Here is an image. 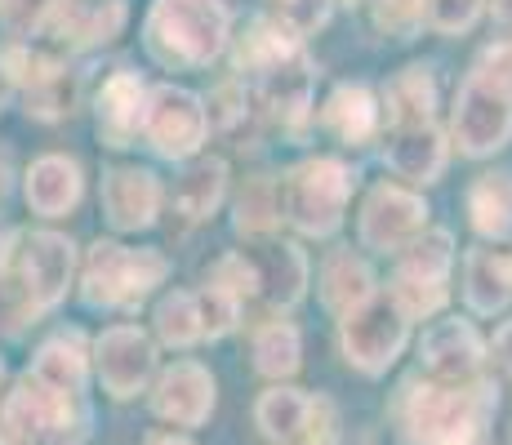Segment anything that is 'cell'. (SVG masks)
I'll list each match as a JSON object with an SVG mask.
<instances>
[{
	"mask_svg": "<svg viewBox=\"0 0 512 445\" xmlns=\"http://www.w3.org/2000/svg\"><path fill=\"white\" fill-rule=\"evenodd\" d=\"M455 143L464 156H495L512 138V45L490 49L477 72H468L455 103Z\"/></svg>",
	"mask_w": 512,
	"mask_h": 445,
	"instance_id": "cell-1",
	"label": "cell"
},
{
	"mask_svg": "<svg viewBox=\"0 0 512 445\" xmlns=\"http://www.w3.org/2000/svg\"><path fill=\"white\" fill-rule=\"evenodd\" d=\"M228 45L223 0H156L147 14V49L165 67H210Z\"/></svg>",
	"mask_w": 512,
	"mask_h": 445,
	"instance_id": "cell-2",
	"label": "cell"
},
{
	"mask_svg": "<svg viewBox=\"0 0 512 445\" xmlns=\"http://www.w3.org/2000/svg\"><path fill=\"white\" fill-rule=\"evenodd\" d=\"M352 196V170L334 156H317L303 161L299 170H290V178L281 183V210L299 232L308 236H330L343 223Z\"/></svg>",
	"mask_w": 512,
	"mask_h": 445,
	"instance_id": "cell-3",
	"label": "cell"
},
{
	"mask_svg": "<svg viewBox=\"0 0 512 445\" xmlns=\"http://www.w3.org/2000/svg\"><path fill=\"white\" fill-rule=\"evenodd\" d=\"M170 263L156 250H130L116 241H94L85 263V299L94 308H134L165 281Z\"/></svg>",
	"mask_w": 512,
	"mask_h": 445,
	"instance_id": "cell-4",
	"label": "cell"
},
{
	"mask_svg": "<svg viewBox=\"0 0 512 445\" xmlns=\"http://www.w3.org/2000/svg\"><path fill=\"white\" fill-rule=\"evenodd\" d=\"M486 419V397L459 383H428L406 401V441L410 445H472Z\"/></svg>",
	"mask_w": 512,
	"mask_h": 445,
	"instance_id": "cell-5",
	"label": "cell"
},
{
	"mask_svg": "<svg viewBox=\"0 0 512 445\" xmlns=\"http://www.w3.org/2000/svg\"><path fill=\"white\" fill-rule=\"evenodd\" d=\"M406 334H410V316L392 303V294L388 299L370 294L366 303L343 312V321H339L343 356H348V365H357V370H366V374L388 370V365L397 361V352L406 348Z\"/></svg>",
	"mask_w": 512,
	"mask_h": 445,
	"instance_id": "cell-6",
	"label": "cell"
},
{
	"mask_svg": "<svg viewBox=\"0 0 512 445\" xmlns=\"http://www.w3.org/2000/svg\"><path fill=\"white\" fill-rule=\"evenodd\" d=\"M446 276H450V232H428L401 250L397 281H392V303L415 321V316H432L446 303Z\"/></svg>",
	"mask_w": 512,
	"mask_h": 445,
	"instance_id": "cell-7",
	"label": "cell"
},
{
	"mask_svg": "<svg viewBox=\"0 0 512 445\" xmlns=\"http://www.w3.org/2000/svg\"><path fill=\"white\" fill-rule=\"evenodd\" d=\"M205 130H210V116H205L201 98H196L192 89L156 85L152 94H147L143 134L161 156H170V161L196 156L205 143Z\"/></svg>",
	"mask_w": 512,
	"mask_h": 445,
	"instance_id": "cell-8",
	"label": "cell"
},
{
	"mask_svg": "<svg viewBox=\"0 0 512 445\" xmlns=\"http://www.w3.org/2000/svg\"><path fill=\"white\" fill-rule=\"evenodd\" d=\"M423 227H428V205H423L415 192L379 183L366 196V210H361V245H366V250L401 254Z\"/></svg>",
	"mask_w": 512,
	"mask_h": 445,
	"instance_id": "cell-9",
	"label": "cell"
},
{
	"mask_svg": "<svg viewBox=\"0 0 512 445\" xmlns=\"http://www.w3.org/2000/svg\"><path fill=\"white\" fill-rule=\"evenodd\" d=\"M94 365H98L103 388L112 392L116 401L134 397V392H143L147 374H152V365H156L152 339H147L143 330H134V325H116V330H107L103 339L94 343Z\"/></svg>",
	"mask_w": 512,
	"mask_h": 445,
	"instance_id": "cell-10",
	"label": "cell"
},
{
	"mask_svg": "<svg viewBox=\"0 0 512 445\" xmlns=\"http://www.w3.org/2000/svg\"><path fill=\"white\" fill-rule=\"evenodd\" d=\"M18 263H23V290L32 308H54L72 285V241L58 232H32Z\"/></svg>",
	"mask_w": 512,
	"mask_h": 445,
	"instance_id": "cell-11",
	"label": "cell"
},
{
	"mask_svg": "<svg viewBox=\"0 0 512 445\" xmlns=\"http://www.w3.org/2000/svg\"><path fill=\"white\" fill-rule=\"evenodd\" d=\"M161 210V187L139 165H112L103 170V214L116 232H139L156 223Z\"/></svg>",
	"mask_w": 512,
	"mask_h": 445,
	"instance_id": "cell-12",
	"label": "cell"
},
{
	"mask_svg": "<svg viewBox=\"0 0 512 445\" xmlns=\"http://www.w3.org/2000/svg\"><path fill=\"white\" fill-rule=\"evenodd\" d=\"M152 410L161 414L165 423H179V428H201L214 410V379L210 370H201L196 361H179L161 374L156 383Z\"/></svg>",
	"mask_w": 512,
	"mask_h": 445,
	"instance_id": "cell-13",
	"label": "cell"
},
{
	"mask_svg": "<svg viewBox=\"0 0 512 445\" xmlns=\"http://www.w3.org/2000/svg\"><path fill=\"white\" fill-rule=\"evenodd\" d=\"M423 370L432 383H472L481 370V339L472 334L468 321H441L423 334Z\"/></svg>",
	"mask_w": 512,
	"mask_h": 445,
	"instance_id": "cell-14",
	"label": "cell"
},
{
	"mask_svg": "<svg viewBox=\"0 0 512 445\" xmlns=\"http://www.w3.org/2000/svg\"><path fill=\"white\" fill-rule=\"evenodd\" d=\"M254 272V299L268 308H290L299 303L303 285H308V259L294 245H268V250H241Z\"/></svg>",
	"mask_w": 512,
	"mask_h": 445,
	"instance_id": "cell-15",
	"label": "cell"
},
{
	"mask_svg": "<svg viewBox=\"0 0 512 445\" xmlns=\"http://www.w3.org/2000/svg\"><path fill=\"white\" fill-rule=\"evenodd\" d=\"M147 112V89L134 72H116L98 94V134L107 138V147H130L134 134L143 130Z\"/></svg>",
	"mask_w": 512,
	"mask_h": 445,
	"instance_id": "cell-16",
	"label": "cell"
},
{
	"mask_svg": "<svg viewBox=\"0 0 512 445\" xmlns=\"http://www.w3.org/2000/svg\"><path fill=\"white\" fill-rule=\"evenodd\" d=\"M81 201V170L67 156H41L27 170V205L41 219H63L67 210H76Z\"/></svg>",
	"mask_w": 512,
	"mask_h": 445,
	"instance_id": "cell-17",
	"label": "cell"
},
{
	"mask_svg": "<svg viewBox=\"0 0 512 445\" xmlns=\"http://www.w3.org/2000/svg\"><path fill=\"white\" fill-rule=\"evenodd\" d=\"M388 165L410 183H432L446 165V143H441L437 125H397V134L388 138Z\"/></svg>",
	"mask_w": 512,
	"mask_h": 445,
	"instance_id": "cell-18",
	"label": "cell"
},
{
	"mask_svg": "<svg viewBox=\"0 0 512 445\" xmlns=\"http://www.w3.org/2000/svg\"><path fill=\"white\" fill-rule=\"evenodd\" d=\"M464 290L472 312L490 316L512 303V250H472L464 263Z\"/></svg>",
	"mask_w": 512,
	"mask_h": 445,
	"instance_id": "cell-19",
	"label": "cell"
},
{
	"mask_svg": "<svg viewBox=\"0 0 512 445\" xmlns=\"http://www.w3.org/2000/svg\"><path fill=\"white\" fill-rule=\"evenodd\" d=\"M263 103L281 125H299L312 103V67L299 54H285L277 67L263 72Z\"/></svg>",
	"mask_w": 512,
	"mask_h": 445,
	"instance_id": "cell-20",
	"label": "cell"
},
{
	"mask_svg": "<svg viewBox=\"0 0 512 445\" xmlns=\"http://www.w3.org/2000/svg\"><path fill=\"white\" fill-rule=\"evenodd\" d=\"M223 187H228V165H223L219 156H201V161L187 165V174L174 183V205H179L192 223H201L219 210Z\"/></svg>",
	"mask_w": 512,
	"mask_h": 445,
	"instance_id": "cell-21",
	"label": "cell"
},
{
	"mask_svg": "<svg viewBox=\"0 0 512 445\" xmlns=\"http://www.w3.org/2000/svg\"><path fill=\"white\" fill-rule=\"evenodd\" d=\"M468 214L486 241H508L512 236V178L508 174H481L468 187Z\"/></svg>",
	"mask_w": 512,
	"mask_h": 445,
	"instance_id": "cell-22",
	"label": "cell"
},
{
	"mask_svg": "<svg viewBox=\"0 0 512 445\" xmlns=\"http://www.w3.org/2000/svg\"><path fill=\"white\" fill-rule=\"evenodd\" d=\"M321 121H326L343 143H366V138H374V130H379V107H374V94L366 85H339L330 94Z\"/></svg>",
	"mask_w": 512,
	"mask_h": 445,
	"instance_id": "cell-23",
	"label": "cell"
},
{
	"mask_svg": "<svg viewBox=\"0 0 512 445\" xmlns=\"http://www.w3.org/2000/svg\"><path fill=\"white\" fill-rule=\"evenodd\" d=\"M58 23L72 41L94 45V41H112L125 23V5L121 0H58Z\"/></svg>",
	"mask_w": 512,
	"mask_h": 445,
	"instance_id": "cell-24",
	"label": "cell"
},
{
	"mask_svg": "<svg viewBox=\"0 0 512 445\" xmlns=\"http://www.w3.org/2000/svg\"><path fill=\"white\" fill-rule=\"evenodd\" d=\"M374 294V276L370 267L357 259V254H334L326 263V272H321V303H326L330 312H352L357 303H366Z\"/></svg>",
	"mask_w": 512,
	"mask_h": 445,
	"instance_id": "cell-25",
	"label": "cell"
},
{
	"mask_svg": "<svg viewBox=\"0 0 512 445\" xmlns=\"http://www.w3.org/2000/svg\"><path fill=\"white\" fill-rule=\"evenodd\" d=\"M312 414H317V405H312L303 392H294V388H272V392H263V401H259V410H254V419H259V428L268 432V437H277V441H299V437H308V423H312Z\"/></svg>",
	"mask_w": 512,
	"mask_h": 445,
	"instance_id": "cell-26",
	"label": "cell"
},
{
	"mask_svg": "<svg viewBox=\"0 0 512 445\" xmlns=\"http://www.w3.org/2000/svg\"><path fill=\"white\" fill-rule=\"evenodd\" d=\"M254 365L268 379H290L299 370V330L285 321H268L254 334Z\"/></svg>",
	"mask_w": 512,
	"mask_h": 445,
	"instance_id": "cell-27",
	"label": "cell"
},
{
	"mask_svg": "<svg viewBox=\"0 0 512 445\" xmlns=\"http://www.w3.org/2000/svg\"><path fill=\"white\" fill-rule=\"evenodd\" d=\"M388 107L397 125H419L432 121V81L423 67H406L397 81L388 85Z\"/></svg>",
	"mask_w": 512,
	"mask_h": 445,
	"instance_id": "cell-28",
	"label": "cell"
},
{
	"mask_svg": "<svg viewBox=\"0 0 512 445\" xmlns=\"http://www.w3.org/2000/svg\"><path fill=\"white\" fill-rule=\"evenodd\" d=\"M281 219H285L281 183H272V178H254V183L241 192V201H236V227L259 236V232H272Z\"/></svg>",
	"mask_w": 512,
	"mask_h": 445,
	"instance_id": "cell-29",
	"label": "cell"
},
{
	"mask_svg": "<svg viewBox=\"0 0 512 445\" xmlns=\"http://www.w3.org/2000/svg\"><path fill=\"white\" fill-rule=\"evenodd\" d=\"M36 379L54 383V388H67V392H81V379H85V356H81V339H54L45 343L41 356H36Z\"/></svg>",
	"mask_w": 512,
	"mask_h": 445,
	"instance_id": "cell-30",
	"label": "cell"
},
{
	"mask_svg": "<svg viewBox=\"0 0 512 445\" xmlns=\"http://www.w3.org/2000/svg\"><path fill=\"white\" fill-rule=\"evenodd\" d=\"M156 334H161L170 348H187V343L205 339L201 334V312H196V294H170L156 308Z\"/></svg>",
	"mask_w": 512,
	"mask_h": 445,
	"instance_id": "cell-31",
	"label": "cell"
},
{
	"mask_svg": "<svg viewBox=\"0 0 512 445\" xmlns=\"http://www.w3.org/2000/svg\"><path fill=\"white\" fill-rule=\"evenodd\" d=\"M330 0H268V23L281 27L290 41H303L317 27H326Z\"/></svg>",
	"mask_w": 512,
	"mask_h": 445,
	"instance_id": "cell-32",
	"label": "cell"
},
{
	"mask_svg": "<svg viewBox=\"0 0 512 445\" xmlns=\"http://www.w3.org/2000/svg\"><path fill=\"white\" fill-rule=\"evenodd\" d=\"M196 312H201V334L205 339H219L236 325V312H241V299H232L228 290L210 285V290L196 294Z\"/></svg>",
	"mask_w": 512,
	"mask_h": 445,
	"instance_id": "cell-33",
	"label": "cell"
},
{
	"mask_svg": "<svg viewBox=\"0 0 512 445\" xmlns=\"http://www.w3.org/2000/svg\"><path fill=\"white\" fill-rule=\"evenodd\" d=\"M428 18V0H374V23L392 36H410Z\"/></svg>",
	"mask_w": 512,
	"mask_h": 445,
	"instance_id": "cell-34",
	"label": "cell"
},
{
	"mask_svg": "<svg viewBox=\"0 0 512 445\" xmlns=\"http://www.w3.org/2000/svg\"><path fill=\"white\" fill-rule=\"evenodd\" d=\"M481 5H486V0H428V23L437 27L441 36H459L477 23Z\"/></svg>",
	"mask_w": 512,
	"mask_h": 445,
	"instance_id": "cell-35",
	"label": "cell"
},
{
	"mask_svg": "<svg viewBox=\"0 0 512 445\" xmlns=\"http://www.w3.org/2000/svg\"><path fill=\"white\" fill-rule=\"evenodd\" d=\"M54 9H58V0H0V14H5V23L14 27V32L41 27Z\"/></svg>",
	"mask_w": 512,
	"mask_h": 445,
	"instance_id": "cell-36",
	"label": "cell"
},
{
	"mask_svg": "<svg viewBox=\"0 0 512 445\" xmlns=\"http://www.w3.org/2000/svg\"><path fill=\"white\" fill-rule=\"evenodd\" d=\"M495 361H499V365H504V370L512 374V321H508L504 330L495 334Z\"/></svg>",
	"mask_w": 512,
	"mask_h": 445,
	"instance_id": "cell-37",
	"label": "cell"
},
{
	"mask_svg": "<svg viewBox=\"0 0 512 445\" xmlns=\"http://www.w3.org/2000/svg\"><path fill=\"white\" fill-rule=\"evenodd\" d=\"M495 5V23L504 32V41H512V0H490Z\"/></svg>",
	"mask_w": 512,
	"mask_h": 445,
	"instance_id": "cell-38",
	"label": "cell"
},
{
	"mask_svg": "<svg viewBox=\"0 0 512 445\" xmlns=\"http://www.w3.org/2000/svg\"><path fill=\"white\" fill-rule=\"evenodd\" d=\"M147 445H192L187 437H170V432H156V437H147Z\"/></svg>",
	"mask_w": 512,
	"mask_h": 445,
	"instance_id": "cell-39",
	"label": "cell"
}]
</instances>
